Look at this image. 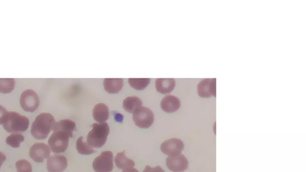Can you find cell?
<instances>
[{
	"instance_id": "ba28073f",
	"label": "cell",
	"mask_w": 306,
	"mask_h": 172,
	"mask_svg": "<svg viewBox=\"0 0 306 172\" xmlns=\"http://www.w3.org/2000/svg\"><path fill=\"white\" fill-rule=\"evenodd\" d=\"M184 148V142L180 139L173 138L165 140L161 146L162 152L169 156L181 154Z\"/></svg>"
},
{
	"instance_id": "5bb4252c",
	"label": "cell",
	"mask_w": 306,
	"mask_h": 172,
	"mask_svg": "<svg viewBox=\"0 0 306 172\" xmlns=\"http://www.w3.org/2000/svg\"><path fill=\"white\" fill-rule=\"evenodd\" d=\"M110 116V112L107 105L100 103L96 105L93 109V117L98 123H105Z\"/></svg>"
},
{
	"instance_id": "44dd1931",
	"label": "cell",
	"mask_w": 306,
	"mask_h": 172,
	"mask_svg": "<svg viewBox=\"0 0 306 172\" xmlns=\"http://www.w3.org/2000/svg\"><path fill=\"white\" fill-rule=\"evenodd\" d=\"M83 137L81 136L77 140L76 148L78 152L82 155H90L95 152L88 143L83 141Z\"/></svg>"
},
{
	"instance_id": "7a4b0ae2",
	"label": "cell",
	"mask_w": 306,
	"mask_h": 172,
	"mask_svg": "<svg viewBox=\"0 0 306 172\" xmlns=\"http://www.w3.org/2000/svg\"><path fill=\"white\" fill-rule=\"evenodd\" d=\"M28 118L17 112H8L5 117L3 127L9 133L24 132L29 127Z\"/></svg>"
},
{
	"instance_id": "7c38bea8",
	"label": "cell",
	"mask_w": 306,
	"mask_h": 172,
	"mask_svg": "<svg viewBox=\"0 0 306 172\" xmlns=\"http://www.w3.org/2000/svg\"><path fill=\"white\" fill-rule=\"evenodd\" d=\"M68 161L64 155H54L49 157L47 161V169L49 172H62L66 169Z\"/></svg>"
},
{
	"instance_id": "83f0119b",
	"label": "cell",
	"mask_w": 306,
	"mask_h": 172,
	"mask_svg": "<svg viewBox=\"0 0 306 172\" xmlns=\"http://www.w3.org/2000/svg\"><path fill=\"white\" fill-rule=\"evenodd\" d=\"M122 172H139L138 170H136V168L131 167L127 168L126 169H124Z\"/></svg>"
},
{
	"instance_id": "3957f363",
	"label": "cell",
	"mask_w": 306,
	"mask_h": 172,
	"mask_svg": "<svg viewBox=\"0 0 306 172\" xmlns=\"http://www.w3.org/2000/svg\"><path fill=\"white\" fill-rule=\"evenodd\" d=\"M110 127L107 123H94L87 136V142L93 148H100L107 142Z\"/></svg>"
},
{
	"instance_id": "d4e9b609",
	"label": "cell",
	"mask_w": 306,
	"mask_h": 172,
	"mask_svg": "<svg viewBox=\"0 0 306 172\" xmlns=\"http://www.w3.org/2000/svg\"><path fill=\"white\" fill-rule=\"evenodd\" d=\"M143 172H165V170L161 166L151 167L149 165H146L145 169L143 170Z\"/></svg>"
},
{
	"instance_id": "8fae6325",
	"label": "cell",
	"mask_w": 306,
	"mask_h": 172,
	"mask_svg": "<svg viewBox=\"0 0 306 172\" xmlns=\"http://www.w3.org/2000/svg\"><path fill=\"white\" fill-rule=\"evenodd\" d=\"M198 93L203 98L216 96V79H206L202 80L198 85Z\"/></svg>"
},
{
	"instance_id": "cb8c5ba5",
	"label": "cell",
	"mask_w": 306,
	"mask_h": 172,
	"mask_svg": "<svg viewBox=\"0 0 306 172\" xmlns=\"http://www.w3.org/2000/svg\"><path fill=\"white\" fill-rule=\"evenodd\" d=\"M17 172H32L33 168L29 161L27 159H20L16 163Z\"/></svg>"
},
{
	"instance_id": "9a60e30c",
	"label": "cell",
	"mask_w": 306,
	"mask_h": 172,
	"mask_svg": "<svg viewBox=\"0 0 306 172\" xmlns=\"http://www.w3.org/2000/svg\"><path fill=\"white\" fill-rule=\"evenodd\" d=\"M176 84L174 79H158L156 81V89L162 94L170 93L173 91Z\"/></svg>"
},
{
	"instance_id": "6da1fadb",
	"label": "cell",
	"mask_w": 306,
	"mask_h": 172,
	"mask_svg": "<svg viewBox=\"0 0 306 172\" xmlns=\"http://www.w3.org/2000/svg\"><path fill=\"white\" fill-rule=\"evenodd\" d=\"M55 119L48 112L40 114L36 118L31 126V133L37 139H45L54 129Z\"/></svg>"
},
{
	"instance_id": "277c9868",
	"label": "cell",
	"mask_w": 306,
	"mask_h": 172,
	"mask_svg": "<svg viewBox=\"0 0 306 172\" xmlns=\"http://www.w3.org/2000/svg\"><path fill=\"white\" fill-rule=\"evenodd\" d=\"M69 134L62 132L56 131L49 137L48 144L52 151L56 154L64 152L69 145Z\"/></svg>"
},
{
	"instance_id": "9c48e42d",
	"label": "cell",
	"mask_w": 306,
	"mask_h": 172,
	"mask_svg": "<svg viewBox=\"0 0 306 172\" xmlns=\"http://www.w3.org/2000/svg\"><path fill=\"white\" fill-rule=\"evenodd\" d=\"M189 165L188 159L183 154L169 156L167 158V166L173 172H184L188 168Z\"/></svg>"
},
{
	"instance_id": "ffe728a7",
	"label": "cell",
	"mask_w": 306,
	"mask_h": 172,
	"mask_svg": "<svg viewBox=\"0 0 306 172\" xmlns=\"http://www.w3.org/2000/svg\"><path fill=\"white\" fill-rule=\"evenodd\" d=\"M25 140V137L23 134L19 133H14L9 136L6 139V143L12 148H18L21 146V143Z\"/></svg>"
},
{
	"instance_id": "d6986e66",
	"label": "cell",
	"mask_w": 306,
	"mask_h": 172,
	"mask_svg": "<svg viewBox=\"0 0 306 172\" xmlns=\"http://www.w3.org/2000/svg\"><path fill=\"white\" fill-rule=\"evenodd\" d=\"M115 163L120 169H126L127 168L133 167L135 163L132 159L126 157L125 151L118 153L115 158Z\"/></svg>"
},
{
	"instance_id": "2e32d148",
	"label": "cell",
	"mask_w": 306,
	"mask_h": 172,
	"mask_svg": "<svg viewBox=\"0 0 306 172\" xmlns=\"http://www.w3.org/2000/svg\"><path fill=\"white\" fill-rule=\"evenodd\" d=\"M76 123L73 121L71 120H62L57 122L54 125V132L56 131H62L69 134L70 137H73V132L74 130H76Z\"/></svg>"
},
{
	"instance_id": "30bf717a",
	"label": "cell",
	"mask_w": 306,
	"mask_h": 172,
	"mask_svg": "<svg viewBox=\"0 0 306 172\" xmlns=\"http://www.w3.org/2000/svg\"><path fill=\"white\" fill-rule=\"evenodd\" d=\"M51 148L43 143H36L31 146L30 156L34 161L42 162L45 159L48 158L51 155Z\"/></svg>"
},
{
	"instance_id": "4fadbf2b",
	"label": "cell",
	"mask_w": 306,
	"mask_h": 172,
	"mask_svg": "<svg viewBox=\"0 0 306 172\" xmlns=\"http://www.w3.org/2000/svg\"><path fill=\"white\" fill-rule=\"evenodd\" d=\"M161 108L168 113H173L179 110L181 107V101L179 98L173 95H167L164 97L161 102Z\"/></svg>"
},
{
	"instance_id": "8992f818",
	"label": "cell",
	"mask_w": 306,
	"mask_h": 172,
	"mask_svg": "<svg viewBox=\"0 0 306 172\" xmlns=\"http://www.w3.org/2000/svg\"><path fill=\"white\" fill-rule=\"evenodd\" d=\"M92 166L95 172H111L114 168L113 154L111 151H103L93 161Z\"/></svg>"
},
{
	"instance_id": "ac0fdd59",
	"label": "cell",
	"mask_w": 306,
	"mask_h": 172,
	"mask_svg": "<svg viewBox=\"0 0 306 172\" xmlns=\"http://www.w3.org/2000/svg\"><path fill=\"white\" fill-rule=\"evenodd\" d=\"M142 102L138 97L129 96L124 100L123 106L124 110L132 114L141 107Z\"/></svg>"
},
{
	"instance_id": "52a82bcc",
	"label": "cell",
	"mask_w": 306,
	"mask_h": 172,
	"mask_svg": "<svg viewBox=\"0 0 306 172\" xmlns=\"http://www.w3.org/2000/svg\"><path fill=\"white\" fill-rule=\"evenodd\" d=\"M39 104V97L34 90L28 89L22 93L20 105L24 111L33 112L37 110Z\"/></svg>"
},
{
	"instance_id": "603a6c76",
	"label": "cell",
	"mask_w": 306,
	"mask_h": 172,
	"mask_svg": "<svg viewBox=\"0 0 306 172\" xmlns=\"http://www.w3.org/2000/svg\"><path fill=\"white\" fill-rule=\"evenodd\" d=\"M150 80L149 79H129V83L133 89L142 90L148 86Z\"/></svg>"
},
{
	"instance_id": "7402d4cb",
	"label": "cell",
	"mask_w": 306,
	"mask_h": 172,
	"mask_svg": "<svg viewBox=\"0 0 306 172\" xmlns=\"http://www.w3.org/2000/svg\"><path fill=\"white\" fill-rule=\"evenodd\" d=\"M15 86L14 79H0V93L8 94L13 91Z\"/></svg>"
},
{
	"instance_id": "5b68a950",
	"label": "cell",
	"mask_w": 306,
	"mask_h": 172,
	"mask_svg": "<svg viewBox=\"0 0 306 172\" xmlns=\"http://www.w3.org/2000/svg\"><path fill=\"white\" fill-rule=\"evenodd\" d=\"M133 120L138 127L141 129H148L154 123V114L151 109L141 106L133 112Z\"/></svg>"
},
{
	"instance_id": "484cf974",
	"label": "cell",
	"mask_w": 306,
	"mask_h": 172,
	"mask_svg": "<svg viewBox=\"0 0 306 172\" xmlns=\"http://www.w3.org/2000/svg\"><path fill=\"white\" fill-rule=\"evenodd\" d=\"M8 112V111L4 107L0 105V124H3L4 123L5 117Z\"/></svg>"
},
{
	"instance_id": "4316f807",
	"label": "cell",
	"mask_w": 306,
	"mask_h": 172,
	"mask_svg": "<svg viewBox=\"0 0 306 172\" xmlns=\"http://www.w3.org/2000/svg\"><path fill=\"white\" fill-rule=\"evenodd\" d=\"M6 155L3 152H0V167H1L3 162L6 161Z\"/></svg>"
},
{
	"instance_id": "e0dca14e",
	"label": "cell",
	"mask_w": 306,
	"mask_h": 172,
	"mask_svg": "<svg viewBox=\"0 0 306 172\" xmlns=\"http://www.w3.org/2000/svg\"><path fill=\"white\" fill-rule=\"evenodd\" d=\"M123 86L122 79H105L104 81V87L106 90L110 94L117 93L120 91Z\"/></svg>"
}]
</instances>
